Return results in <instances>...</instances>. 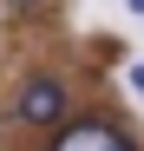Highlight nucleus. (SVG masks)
Masks as SVG:
<instances>
[{"instance_id":"nucleus-1","label":"nucleus","mask_w":144,"mask_h":151,"mask_svg":"<svg viewBox=\"0 0 144 151\" xmlns=\"http://www.w3.org/2000/svg\"><path fill=\"white\" fill-rule=\"evenodd\" d=\"M53 151H131V145L118 138L111 125H98V118H85V125H66Z\"/></svg>"},{"instance_id":"nucleus-2","label":"nucleus","mask_w":144,"mask_h":151,"mask_svg":"<svg viewBox=\"0 0 144 151\" xmlns=\"http://www.w3.org/2000/svg\"><path fill=\"white\" fill-rule=\"evenodd\" d=\"M66 112V92H59V79H33L26 92H20V118H33V125H53Z\"/></svg>"},{"instance_id":"nucleus-3","label":"nucleus","mask_w":144,"mask_h":151,"mask_svg":"<svg viewBox=\"0 0 144 151\" xmlns=\"http://www.w3.org/2000/svg\"><path fill=\"white\" fill-rule=\"evenodd\" d=\"M131 92H138V99H144V59H138V66H131Z\"/></svg>"},{"instance_id":"nucleus-4","label":"nucleus","mask_w":144,"mask_h":151,"mask_svg":"<svg viewBox=\"0 0 144 151\" xmlns=\"http://www.w3.org/2000/svg\"><path fill=\"white\" fill-rule=\"evenodd\" d=\"M131 13H144V0H131Z\"/></svg>"},{"instance_id":"nucleus-5","label":"nucleus","mask_w":144,"mask_h":151,"mask_svg":"<svg viewBox=\"0 0 144 151\" xmlns=\"http://www.w3.org/2000/svg\"><path fill=\"white\" fill-rule=\"evenodd\" d=\"M20 7H26V0H20Z\"/></svg>"}]
</instances>
